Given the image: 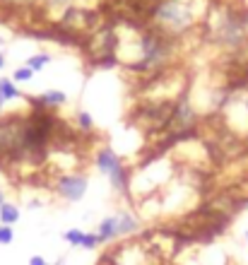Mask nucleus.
<instances>
[{
    "instance_id": "1",
    "label": "nucleus",
    "mask_w": 248,
    "mask_h": 265,
    "mask_svg": "<svg viewBox=\"0 0 248 265\" xmlns=\"http://www.w3.org/2000/svg\"><path fill=\"white\" fill-rule=\"evenodd\" d=\"M212 24L210 39L212 44L224 48V51H238L246 46L248 39V12L238 10V8H224L217 15L212 22H207V27Z\"/></svg>"
},
{
    "instance_id": "2",
    "label": "nucleus",
    "mask_w": 248,
    "mask_h": 265,
    "mask_svg": "<svg viewBox=\"0 0 248 265\" xmlns=\"http://www.w3.org/2000/svg\"><path fill=\"white\" fill-rule=\"evenodd\" d=\"M150 27L157 32H162L169 39H178L183 36L195 22L193 5L188 0H159L154 5V12L150 17Z\"/></svg>"
},
{
    "instance_id": "3",
    "label": "nucleus",
    "mask_w": 248,
    "mask_h": 265,
    "mask_svg": "<svg viewBox=\"0 0 248 265\" xmlns=\"http://www.w3.org/2000/svg\"><path fill=\"white\" fill-rule=\"evenodd\" d=\"M94 164L101 174H106L113 190H118L120 195H130V171L126 169L123 159H120L111 147H101L94 155Z\"/></svg>"
},
{
    "instance_id": "4",
    "label": "nucleus",
    "mask_w": 248,
    "mask_h": 265,
    "mask_svg": "<svg viewBox=\"0 0 248 265\" xmlns=\"http://www.w3.org/2000/svg\"><path fill=\"white\" fill-rule=\"evenodd\" d=\"M87 188H89V181H87L85 174H63V176H58V181H55V193L63 200H68V203L82 200Z\"/></svg>"
},
{
    "instance_id": "5",
    "label": "nucleus",
    "mask_w": 248,
    "mask_h": 265,
    "mask_svg": "<svg viewBox=\"0 0 248 265\" xmlns=\"http://www.w3.org/2000/svg\"><path fill=\"white\" fill-rule=\"evenodd\" d=\"M97 234L101 236V243L118 239V215H108V217H104L101 224H99V232Z\"/></svg>"
},
{
    "instance_id": "6",
    "label": "nucleus",
    "mask_w": 248,
    "mask_h": 265,
    "mask_svg": "<svg viewBox=\"0 0 248 265\" xmlns=\"http://www.w3.org/2000/svg\"><path fill=\"white\" fill-rule=\"evenodd\" d=\"M27 94H22V89L12 82L10 78H0V109L5 106V101L12 99H24Z\"/></svg>"
},
{
    "instance_id": "7",
    "label": "nucleus",
    "mask_w": 248,
    "mask_h": 265,
    "mask_svg": "<svg viewBox=\"0 0 248 265\" xmlns=\"http://www.w3.org/2000/svg\"><path fill=\"white\" fill-rule=\"evenodd\" d=\"M140 229V222L138 217H133L130 212H120L118 215V236H130Z\"/></svg>"
},
{
    "instance_id": "8",
    "label": "nucleus",
    "mask_w": 248,
    "mask_h": 265,
    "mask_svg": "<svg viewBox=\"0 0 248 265\" xmlns=\"http://www.w3.org/2000/svg\"><path fill=\"white\" fill-rule=\"evenodd\" d=\"M17 222H20V208L12 205V203H3V205H0V224L12 227V224H17Z\"/></svg>"
},
{
    "instance_id": "9",
    "label": "nucleus",
    "mask_w": 248,
    "mask_h": 265,
    "mask_svg": "<svg viewBox=\"0 0 248 265\" xmlns=\"http://www.w3.org/2000/svg\"><path fill=\"white\" fill-rule=\"evenodd\" d=\"M51 63V55L48 53H36V55H29L27 60H24V65L29 68L32 73H41L43 68Z\"/></svg>"
},
{
    "instance_id": "10",
    "label": "nucleus",
    "mask_w": 248,
    "mask_h": 265,
    "mask_svg": "<svg viewBox=\"0 0 248 265\" xmlns=\"http://www.w3.org/2000/svg\"><path fill=\"white\" fill-rule=\"evenodd\" d=\"M75 125L80 128V130L92 132V130H94V118H92L87 111H80V113H77V118H75Z\"/></svg>"
},
{
    "instance_id": "11",
    "label": "nucleus",
    "mask_w": 248,
    "mask_h": 265,
    "mask_svg": "<svg viewBox=\"0 0 248 265\" xmlns=\"http://www.w3.org/2000/svg\"><path fill=\"white\" fill-rule=\"evenodd\" d=\"M63 239L70 246H82V241H85V232L82 229H68V232L63 234Z\"/></svg>"
},
{
    "instance_id": "12",
    "label": "nucleus",
    "mask_w": 248,
    "mask_h": 265,
    "mask_svg": "<svg viewBox=\"0 0 248 265\" xmlns=\"http://www.w3.org/2000/svg\"><path fill=\"white\" fill-rule=\"evenodd\" d=\"M32 78H34V73L27 65L15 68V73H12V82H29Z\"/></svg>"
},
{
    "instance_id": "13",
    "label": "nucleus",
    "mask_w": 248,
    "mask_h": 265,
    "mask_svg": "<svg viewBox=\"0 0 248 265\" xmlns=\"http://www.w3.org/2000/svg\"><path fill=\"white\" fill-rule=\"evenodd\" d=\"M97 246H101V236L94 232H85V241H82V248H87V251H94Z\"/></svg>"
},
{
    "instance_id": "14",
    "label": "nucleus",
    "mask_w": 248,
    "mask_h": 265,
    "mask_svg": "<svg viewBox=\"0 0 248 265\" xmlns=\"http://www.w3.org/2000/svg\"><path fill=\"white\" fill-rule=\"evenodd\" d=\"M36 0H0L3 8H10V10H20V8H29Z\"/></svg>"
},
{
    "instance_id": "15",
    "label": "nucleus",
    "mask_w": 248,
    "mask_h": 265,
    "mask_svg": "<svg viewBox=\"0 0 248 265\" xmlns=\"http://www.w3.org/2000/svg\"><path fill=\"white\" fill-rule=\"evenodd\" d=\"M12 239H15V232H12V227H5V224H0V243H3V246H8V243H12Z\"/></svg>"
},
{
    "instance_id": "16",
    "label": "nucleus",
    "mask_w": 248,
    "mask_h": 265,
    "mask_svg": "<svg viewBox=\"0 0 248 265\" xmlns=\"http://www.w3.org/2000/svg\"><path fill=\"white\" fill-rule=\"evenodd\" d=\"M29 265H48V263L43 260L41 255H32V258H29Z\"/></svg>"
},
{
    "instance_id": "17",
    "label": "nucleus",
    "mask_w": 248,
    "mask_h": 265,
    "mask_svg": "<svg viewBox=\"0 0 248 265\" xmlns=\"http://www.w3.org/2000/svg\"><path fill=\"white\" fill-rule=\"evenodd\" d=\"M3 68H5V55L0 53V70H3Z\"/></svg>"
},
{
    "instance_id": "18",
    "label": "nucleus",
    "mask_w": 248,
    "mask_h": 265,
    "mask_svg": "<svg viewBox=\"0 0 248 265\" xmlns=\"http://www.w3.org/2000/svg\"><path fill=\"white\" fill-rule=\"evenodd\" d=\"M241 208H248V195L243 200H241Z\"/></svg>"
},
{
    "instance_id": "19",
    "label": "nucleus",
    "mask_w": 248,
    "mask_h": 265,
    "mask_svg": "<svg viewBox=\"0 0 248 265\" xmlns=\"http://www.w3.org/2000/svg\"><path fill=\"white\" fill-rule=\"evenodd\" d=\"M3 203H8V200H5V193L0 190V205H3Z\"/></svg>"
},
{
    "instance_id": "20",
    "label": "nucleus",
    "mask_w": 248,
    "mask_h": 265,
    "mask_svg": "<svg viewBox=\"0 0 248 265\" xmlns=\"http://www.w3.org/2000/svg\"><path fill=\"white\" fill-rule=\"evenodd\" d=\"M243 109H246V113H248V97L243 99Z\"/></svg>"
},
{
    "instance_id": "21",
    "label": "nucleus",
    "mask_w": 248,
    "mask_h": 265,
    "mask_svg": "<svg viewBox=\"0 0 248 265\" xmlns=\"http://www.w3.org/2000/svg\"><path fill=\"white\" fill-rule=\"evenodd\" d=\"M243 241H246V243H248V232H246V234H243Z\"/></svg>"
},
{
    "instance_id": "22",
    "label": "nucleus",
    "mask_w": 248,
    "mask_h": 265,
    "mask_svg": "<svg viewBox=\"0 0 248 265\" xmlns=\"http://www.w3.org/2000/svg\"><path fill=\"white\" fill-rule=\"evenodd\" d=\"M55 265H63V258H60V260H58V263H55Z\"/></svg>"
},
{
    "instance_id": "23",
    "label": "nucleus",
    "mask_w": 248,
    "mask_h": 265,
    "mask_svg": "<svg viewBox=\"0 0 248 265\" xmlns=\"http://www.w3.org/2000/svg\"><path fill=\"white\" fill-rule=\"evenodd\" d=\"M0 46H3V36H0Z\"/></svg>"
}]
</instances>
